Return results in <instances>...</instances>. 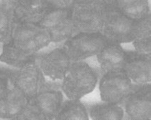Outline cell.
Returning <instances> with one entry per match:
<instances>
[{
    "instance_id": "cell-10",
    "label": "cell",
    "mask_w": 151,
    "mask_h": 120,
    "mask_svg": "<svg viewBox=\"0 0 151 120\" xmlns=\"http://www.w3.org/2000/svg\"><path fill=\"white\" fill-rule=\"evenodd\" d=\"M63 91L58 85L46 83L41 87L33 102L45 114L48 120H53L60 111L63 105Z\"/></svg>"
},
{
    "instance_id": "cell-22",
    "label": "cell",
    "mask_w": 151,
    "mask_h": 120,
    "mask_svg": "<svg viewBox=\"0 0 151 120\" xmlns=\"http://www.w3.org/2000/svg\"><path fill=\"white\" fill-rule=\"evenodd\" d=\"M18 117L21 120H48L43 112L37 107L33 100H30L28 105Z\"/></svg>"
},
{
    "instance_id": "cell-5",
    "label": "cell",
    "mask_w": 151,
    "mask_h": 120,
    "mask_svg": "<svg viewBox=\"0 0 151 120\" xmlns=\"http://www.w3.org/2000/svg\"><path fill=\"white\" fill-rule=\"evenodd\" d=\"M12 41L14 45L28 53H35L51 41L49 32L39 24L15 23Z\"/></svg>"
},
{
    "instance_id": "cell-23",
    "label": "cell",
    "mask_w": 151,
    "mask_h": 120,
    "mask_svg": "<svg viewBox=\"0 0 151 120\" xmlns=\"http://www.w3.org/2000/svg\"><path fill=\"white\" fill-rule=\"evenodd\" d=\"M10 83V70L0 69V99L6 93Z\"/></svg>"
},
{
    "instance_id": "cell-13",
    "label": "cell",
    "mask_w": 151,
    "mask_h": 120,
    "mask_svg": "<svg viewBox=\"0 0 151 120\" xmlns=\"http://www.w3.org/2000/svg\"><path fill=\"white\" fill-rule=\"evenodd\" d=\"M71 64V60L64 50L56 48L41 56L37 64L44 75L52 80H63Z\"/></svg>"
},
{
    "instance_id": "cell-19",
    "label": "cell",
    "mask_w": 151,
    "mask_h": 120,
    "mask_svg": "<svg viewBox=\"0 0 151 120\" xmlns=\"http://www.w3.org/2000/svg\"><path fill=\"white\" fill-rule=\"evenodd\" d=\"M115 8L122 14L134 21L140 20L150 14L148 1L145 0L114 1Z\"/></svg>"
},
{
    "instance_id": "cell-1",
    "label": "cell",
    "mask_w": 151,
    "mask_h": 120,
    "mask_svg": "<svg viewBox=\"0 0 151 120\" xmlns=\"http://www.w3.org/2000/svg\"><path fill=\"white\" fill-rule=\"evenodd\" d=\"M72 19L75 30L79 33H101L107 17V1H74Z\"/></svg>"
},
{
    "instance_id": "cell-2",
    "label": "cell",
    "mask_w": 151,
    "mask_h": 120,
    "mask_svg": "<svg viewBox=\"0 0 151 120\" xmlns=\"http://www.w3.org/2000/svg\"><path fill=\"white\" fill-rule=\"evenodd\" d=\"M97 82L98 75L88 64L75 62L63 78L61 88L69 100H79L94 90Z\"/></svg>"
},
{
    "instance_id": "cell-4",
    "label": "cell",
    "mask_w": 151,
    "mask_h": 120,
    "mask_svg": "<svg viewBox=\"0 0 151 120\" xmlns=\"http://www.w3.org/2000/svg\"><path fill=\"white\" fill-rule=\"evenodd\" d=\"M107 42L101 33H78L66 40L62 49L71 62H81L97 55Z\"/></svg>"
},
{
    "instance_id": "cell-20",
    "label": "cell",
    "mask_w": 151,
    "mask_h": 120,
    "mask_svg": "<svg viewBox=\"0 0 151 120\" xmlns=\"http://www.w3.org/2000/svg\"><path fill=\"white\" fill-rule=\"evenodd\" d=\"M90 115L93 120H122L124 112L119 104L105 103L92 106Z\"/></svg>"
},
{
    "instance_id": "cell-24",
    "label": "cell",
    "mask_w": 151,
    "mask_h": 120,
    "mask_svg": "<svg viewBox=\"0 0 151 120\" xmlns=\"http://www.w3.org/2000/svg\"><path fill=\"white\" fill-rule=\"evenodd\" d=\"M52 9H69L73 6L74 1H48Z\"/></svg>"
},
{
    "instance_id": "cell-7",
    "label": "cell",
    "mask_w": 151,
    "mask_h": 120,
    "mask_svg": "<svg viewBox=\"0 0 151 120\" xmlns=\"http://www.w3.org/2000/svg\"><path fill=\"white\" fill-rule=\"evenodd\" d=\"M71 8L51 9L38 24L49 32L52 42L66 40L73 35L76 30Z\"/></svg>"
},
{
    "instance_id": "cell-25",
    "label": "cell",
    "mask_w": 151,
    "mask_h": 120,
    "mask_svg": "<svg viewBox=\"0 0 151 120\" xmlns=\"http://www.w3.org/2000/svg\"><path fill=\"white\" fill-rule=\"evenodd\" d=\"M9 120H21V119H19L18 116H17V117H14L13 118H11V119H9Z\"/></svg>"
},
{
    "instance_id": "cell-11",
    "label": "cell",
    "mask_w": 151,
    "mask_h": 120,
    "mask_svg": "<svg viewBox=\"0 0 151 120\" xmlns=\"http://www.w3.org/2000/svg\"><path fill=\"white\" fill-rule=\"evenodd\" d=\"M48 1L21 0L14 3V18L18 24H38L51 10Z\"/></svg>"
},
{
    "instance_id": "cell-8",
    "label": "cell",
    "mask_w": 151,
    "mask_h": 120,
    "mask_svg": "<svg viewBox=\"0 0 151 120\" xmlns=\"http://www.w3.org/2000/svg\"><path fill=\"white\" fill-rule=\"evenodd\" d=\"M10 80L29 100L33 99L45 83L44 74L35 61L29 62L17 71L10 70Z\"/></svg>"
},
{
    "instance_id": "cell-14",
    "label": "cell",
    "mask_w": 151,
    "mask_h": 120,
    "mask_svg": "<svg viewBox=\"0 0 151 120\" xmlns=\"http://www.w3.org/2000/svg\"><path fill=\"white\" fill-rule=\"evenodd\" d=\"M29 100L21 89L11 82L6 93L0 99V118L11 119L17 117L28 105Z\"/></svg>"
},
{
    "instance_id": "cell-17",
    "label": "cell",
    "mask_w": 151,
    "mask_h": 120,
    "mask_svg": "<svg viewBox=\"0 0 151 120\" xmlns=\"http://www.w3.org/2000/svg\"><path fill=\"white\" fill-rule=\"evenodd\" d=\"M15 1H3L0 2V42L6 44L12 39L15 26L14 18Z\"/></svg>"
},
{
    "instance_id": "cell-3",
    "label": "cell",
    "mask_w": 151,
    "mask_h": 120,
    "mask_svg": "<svg viewBox=\"0 0 151 120\" xmlns=\"http://www.w3.org/2000/svg\"><path fill=\"white\" fill-rule=\"evenodd\" d=\"M108 11L102 35L108 42L128 43L134 40V21L115 8L114 1H107Z\"/></svg>"
},
{
    "instance_id": "cell-18",
    "label": "cell",
    "mask_w": 151,
    "mask_h": 120,
    "mask_svg": "<svg viewBox=\"0 0 151 120\" xmlns=\"http://www.w3.org/2000/svg\"><path fill=\"white\" fill-rule=\"evenodd\" d=\"M0 61L12 67H23L29 62L35 61V53H28L14 45L12 41L3 45Z\"/></svg>"
},
{
    "instance_id": "cell-21",
    "label": "cell",
    "mask_w": 151,
    "mask_h": 120,
    "mask_svg": "<svg viewBox=\"0 0 151 120\" xmlns=\"http://www.w3.org/2000/svg\"><path fill=\"white\" fill-rule=\"evenodd\" d=\"M55 120H89L85 105L80 100H69L63 103Z\"/></svg>"
},
{
    "instance_id": "cell-15",
    "label": "cell",
    "mask_w": 151,
    "mask_h": 120,
    "mask_svg": "<svg viewBox=\"0 0 151 120\" xmlns=\"http://www.w3.org/2000/svg\"><path fill=\"white\" fill-rule=\"evenodd\" d=\"M125 57L126 52L120 44L108 41L97 54L103 74L109 71L123 70Z\"/></svg>"
},
{
    "instance_id": "cell-12",
    "label": "cell",
    "mask_w": 151,
    "mask_h": 120,
    "mask_svg": "<svg viewBox=\"0 0 151 120\" xmlns=\"http://www.w3.org/2000/svg\"><path fill=\"white\" fill-rule=\"evenodd\" d=\"M123 71L131 80L144 85L151 81L150 56L141 55L136 51L126 52Z\"/></svg>"
},
{
    "instance_id": "cell-6",
    "label": "cell",
    "mask_w": 151,
    "mask_h": 120,
    "mask_svg": "<svg viewBox=\"0 0 151 120\" xmlns=\"http://www.w3.org/2000/svg\"><path fill=\"white\" fill-rule=\"evenodd\" d=\"M99 90L102 101L119 104L132 92V80L123 70L109 71L103 74Z\"/></svg>"
},
{
    "instance_id": "cell-16",
    "label": "cell",
    "mask_w": 151,
    "mask_h": 120,
    "mask_svg": "<svg viewBox=\"0 0 151 120\" xmlns=\"http://www.w3.org/2000/svg\"><path fill=\"white\" fill-rule=\"evenodd\" d=\"M136 52L150 56L151 53V18L150 14L146 17L134 21V40Z\"/></svg>"
},
{
    "instance_id": "cell-26",
    "label": "cell",
    "mask_w": 151,
    "mask_h": 120,
    "mask_svg": "<svg viewBox=\"0 0 151 120\" xmlns=\"http://www.w3.org/2000/svg\"><path fill=\"white\" fill-rule=\"evenodd\" d=\"M148 120H150V119H148Z\"/></svg>"
},
{
    "instance_id": "cell-9",
    "label": "cell",
    "mask_w": 151,
    "mask_h": 120,
    "mask_svg": "<svg viewBox=\"0 0 151 120\" xmlns=\"http://www.w3.org/2000/svg\"><path fill=\"white\" fill-rule=\"evenodd\" d=\"M124 110L133 120L150 119V84H144L132 92L124 100Z\"/></svg>"
}]
</instances>
